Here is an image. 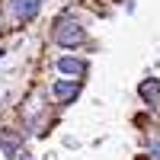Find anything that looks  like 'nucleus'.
<instances>
[{"mask_svg":"<svg viewBox=\"0 0 160 160\" xmlns=\"http://www.w3.org/2000/svg\"><path fill=\"white\" fill-rule=\"evenodd\" d=\"M55 42H58L61 48H80V45L87 42V32H83V26H80L77 19L64 16V19H58V26H55Z\"/></svg>","mask_w":160,"mask_h":160,"instance_id":"obj_1","label":"nucleus"},{"mask_svg":"<svg viewBox=\"0 0 160 160\" xmlns=\"http://www.w3.org/2000/svg\"><path fill=\"white\" fill-rule=\"evenodd\" d=\"M58 74H64V77H83L87 74V68L90 64L83 61V58H74V55H64V58H58Z\"/></svg>","mask_w":160,"mask_h":160,"instance_id":"obj_2","label":"nucleus"},{"mask_svg":"<svg viewBox=\"0 0 160 160\" xmlns=\"http://www.w3.org/2000/svg\"><path fill=\"white\" fill-rule=\"evenodd\" d=\"M51 93H55L58 102H74V99L80 96V87L74 83V80H58V83L51 87Z\"/></svg>","mask_w":160,"mask_h":160,"instance_id":"obj_3","label":"nucleus"},{"mask_svg":"<svg viewBox=\"0 0 160 160\" xmlns=\"http://www.w3.org/2000/svg\"><path fill=\"white\" fill-rule=\"evenodd\" d=\"M38 7H42V0H13V16L16 19H32Z\"/></svg>","mask_w":160,"mask_h":160,"instance_id":"obj_4","label":"nucleus"},{"mask_svg":"<svg viewBox=\"0 0 160 160\" xmlns=\"http://www.w3.org/2000/svg\"><path fill=\"white\" fill-rule=\"evenodd\" d=\"M138 93H141V99H144V102H157V99H160V83H157V77H148V80H141Z\"/></svg>","mask_w":160,"mask_h":160,"instance_id":"obj_5","label":"nucleus"},{"mask_svg":"<svg viewBox=\"0 0 160 160\" xmlns=\"http://www.w3.org/2000/svg\"><path fill=\"white\" fill-rule=\"evenodd\" d=\"M151 157H154V160H160V141H157V138L151 141Z\"/></svg>","mask_w":160,"mask_h":160,"instance_id":"obj_6","label":"nucleus"}]
</instances>
